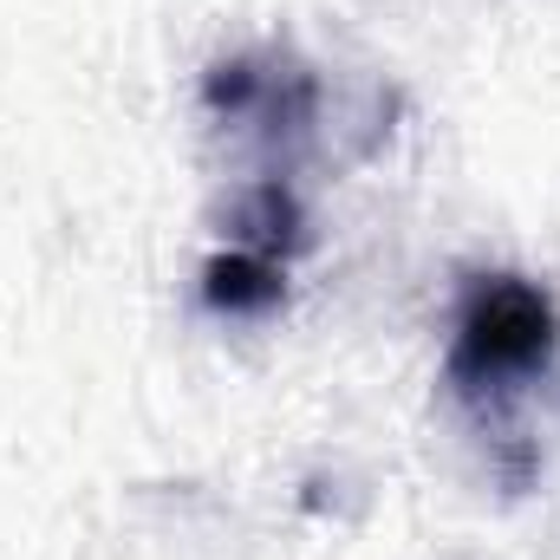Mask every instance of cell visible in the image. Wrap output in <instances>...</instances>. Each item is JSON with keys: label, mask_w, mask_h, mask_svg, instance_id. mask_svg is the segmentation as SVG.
<instances>
[{"label": "cell", "mask_w": 560, "mask_h": 560, "mask_svg": "<svg viewBox=\"0 0 560 560\" xmlns=\"http://www.w3.org/2000/svg\"><path fill=\"white\" fill-rule=\"evenodd\" d=\"M555 352V306L528 287V280H482L463 306V332H456V372L463 378H522L535 365H548Z\"/></svg>", "instance_id": "cell-1"}]
</instances>
